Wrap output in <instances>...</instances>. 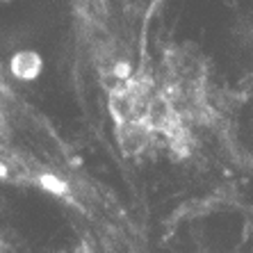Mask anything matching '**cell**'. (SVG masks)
Returning <instances> with one entry per match:
<instances>
[{
  "instance_id": "6da1fadb",
  "label": "cell",
  "mask_w": 253,
  "mask_h": 253,
  "mask_svg": "<svg viewBox=\"0 0 253 253\" xmlns=\"http://www.w3.org/2000/svg\"><path fill=\"white\" fill-rule=\"evenodd\" d=\"M9 124H7V107H5V100H2V87H0V169H5L7 165V144H9Z\"/></svg>"
}]
</instances>
